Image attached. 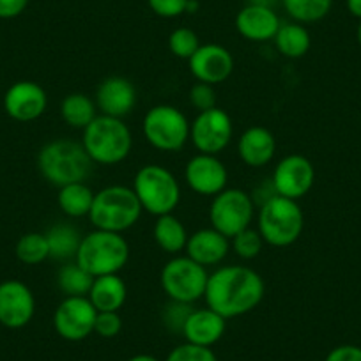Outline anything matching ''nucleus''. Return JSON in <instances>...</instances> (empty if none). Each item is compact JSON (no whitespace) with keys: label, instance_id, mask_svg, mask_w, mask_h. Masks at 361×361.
Instances as JSON below:
<instances>
[{"label":"nucleus","instance_id":"obj_11","mask_svg":"<svg viewBox=\"0 0 361 361\" xmlns=\"http://www.w3.org/2000/svg\"><path fill=\"white\" fill-rule=\"evenodd\" d=\"M234 135V124L225 110L214 109L199 112L190 123V140L202 154L218 156L228 147Z\"/></svg>","mask_w":361,"mask_h":361},{"label":"nucleus","instance_id":"obj_41","mask_svg":"<svg viewBox=\"0 0 361 361\" xmlns=\"http://www.w3.org/2000/svg\"><path fill=\"white\" fill-rule=\"evenodd\" d=\"M345 6L354 18L361 20V0H345Z\"/></svg>","mask_w":361,"mask_h":361},{"label":"nucleus","instance_id":"obj_37","mask_svg":"<svg viewBox=\"0 0 361 361\" xmlns=\"http://www.w3.org/2000/svg\"><path fill=\"white\" fill-rule=\"evenodd\" d=\"M123 329V319L119 312H98L94 322V333L102 338H114Z\"/></svg>","mask_w":361,"mask_h":361},{"label":"nucleus","instance_id":"obj_42","mask_svg":"<svg viewBox=\"0 0 361 361\" xmlns=\"http://www.w3.org/2000/svg\"><path fill=\"white\" fill-rule=\"evenodd\" d=\"M128 361H159L158 357L151 356V354H137V356L130 357Z\"/></svg>","mask_w":361,"mask_h":361},{"label":"nucleus","instance_id":"obj_15","mask_svg":"<svg viewBox=\"0 0 361 361\" xmlns=\"http://www.w3.org/2000/svg\"><path fill=\"white\" fill-rule=\"evenodd\" d=\"M36 312V300L29 287L20 280L0 283V324L20 329L29 324Z\"/></svg>","mask_w":361,"mask_h":361},{"label":"nucleus","instance_id":"obj_3","mask_svg":"<svg viewBox=\"0 0 361 361\" xmlns=\"http://www.w3.org/2000/svg\"><path fill=\"white\" fill-rule=\"evenodd\" d=\"M130 260V245L123 234L98 231L85 234L76 252L75 262L98 279L105 275H119Z\"/></svg>","mask_w":361,"mask_h":361},{"label":"nucleus","instance_id":"obj_24","mask_svg":"<svg viewBox=\"0 0 361 361\" xmlns=\"http://www.w3.org/2000/svg\"><path fill=\"white\" fill-rule=\"evenodd\" d=\"M152 235H154L156 245L170 255H177L179 252H183L188 243V232H186L183 221L173 216V213L156 218Z\"/></svg>","mask_w":361,"mask_h":361},{"label":"nucleus","instance_id":"obj_36","mask_svg":"<svg viewBox=\"0 0 361 361\" xmlns=\"http://www.w3.org/2000/svg\"><path fill=\"white\" fill-rule=\"evenodd\" d=\"M190 105L197 110V112H206L216 106V92H214V85L209 83L197 82L190 89Z\"/></svg>","mask_w":361,"mask_h":361},{"label":"nucleus","instance_id":"obj_27","mask_svg":"<svg viewBox=\"0 0 361 361\" xmlns=\"http://www.w3.org/2000/svg\"><path fill=\"white\" fill-rule=\"evenodd\" d=\"M96 193L85 183H71L59 188L57 202L62 213L69 218L89 216Z\"/></svg>","mask_w":361,"mask_h":361},{"label":"nucleus","instance_id":"obj_18","mask_svg":"<svg viewBox=\"0 0 361 361\" xmlns=\"http://www.w3.org/2000/svg\"><path fill=\"white\" fill-rule=\"evenodd\" d=\"M94 102L102 116L123 119L137 106V87L124 76H109L99 83Z\"/></svg>","mask_w":361,"mask_h":361},{"label":"nucleus","instance_id":"obj_16","mask_svg":"<svg viewBox=\"0 0 361 361\" xmlns=\"http://www.w3.org/2000/svg\"><path fill=\"white\" fill-rule=\"evenodd\" d=\"M48 106V96L43 87L30 80L13 83L4 96V110L18 123L39 119Z\"/></svg>","mask_w":361,"mask_h":361},{"label":"nucleus","instance_id":"obj_34","mask_svg":"<svg viewBox=\"0 0 361 361\" xmlns=\"http://www.w3.org/2000/svg\"><path fill=\"white\" fill-rule=\"evenodd\" d=\"M192 310H193L192 305L170 300V303L163 307V312H161L163 324H165L170 331L183 333L186 319H188V315L192 314Z\"/></svg>","mask_w":361,"mask_h":361},{"label":"nucleus","instance_id":"obj_13","mask_svg":"<svg viewBox=\"0 0 361 361\" xmlns=\"http://www.w3.org/2000/svg\"><path fill=\"white\" fill-rule=\"evenodd\" d=\"M271 183L276 195L300 200L307 195L315 183V169L303 154H289L279 161L273 170Z\"/></svg>","mask_w":361,"mask_h":361},{"label":"nucleus","instance_id":"obj_9","mask_svg":"<svg viewBox=\"0 0 361 361\" xmlns=\"http://www.w3.org/2000/svg\"><path fill=\"white\" fill-rule=\"evenodd\" d=\"M142 131L149 145L163 152H177L190 140V123L179 109L156 105L147 110L142 121Z\"/></svg>","mask_w":361,"mask_h":361},{"label":"nucleus","instance_id":"obj_6","mask_svg":"<svg viewBox=\"0 0 361 361\" xmlns=\"http://www.w3.org/2000/svg\"><path fill=\"white\" fill-rule=\"evenodd\" d=\"M305 216L298 200L275 195L259 206L257 231L264 243L275 248H287L300 239Z\"/></svg>","mask_w":361,"mask_h":361},{"label":"nucleus","instance_id":"obj_10","mask_svg":"<svg viewBox=\"0 0 361 361\" xmlns=\"http://www.w3.org/2000/svg\"><path fill=\"white\" fill-rule=\"evenodd\" d=\"M253 216H255V202L245 190L225 188L224 192L213 197L209 207L211 225L228 239L248 228Z\"/></svg>","mask_w":361,"mask_h":361},{"label":"nucleus","instance_id":"obj_23","mask_svg":"<svg viewBox=\"0 0 361 361\" xmlns=\"http://www.w3.org/2000/svg\"><path fill=\"white\" fill-rule=\"evenodd\" d=\"M87 298L98 312H119L126 303L128 287L119 275L98 276Z\"/></svg>","mask_w":361,"mask_h":361},{"label":"nucleus","instance_id":"obj_12","mask_svg":"<svg viewBox=\"0 0 361 361\" xmlns=\"http://www.w3.org/2000/svg\"><path fill=\"white\" fill-rule=\"evenodd\" d=\"M98 310L87 296H66L54 314V328L61 338L80 342L94 333Z\"/></svg>","mask_w":361,"mask_h":361},{"label":"nucleus","instance_id":"obj_35","mask_svg":"<svg viewBox=\"0 0 361 361\" xmlns=\"http://www.w3.org/2000/svg\"><path fill=\"white\" fill-rule=\"evenodd\" d=\"M166 361H218V357L211 347H200L186 342L173 347L166 356Z\"/></svg>","mask_w":361,"mask_h":361},{"label":"nucleus","instance_id":"obj_38","mask_svg":"<svg viewBox=\"0 0 361 361\" xmlns=\"http://www.w3.org/2000/svg\"><path fill=\"white\" fill-rule=\"evenodd\" d=\"M190 0H147L149 9L161 18H177L185 15Z\"/></svg>","mask_w":361,"mask_h":361},{"label":"nucleus","instance_id":"obj_26","mask_svg":"<svg viewBox=\"0 0 361 361\" xmlns=\"http://www.w3.org/2000/svg\"><path fill=\"white\" fill-rule=\"evenodd\" d=\"M61 117L68 126L83 131L98 117V106H96L94 99L87 94L73 92L62 99Z\"/></svg>","mask_w":361,"mask_h":361},{"label":"nucleus","instance_id":"obj_30","mask_svg":"<svg viewBox=\"0 0 361 361\" xmlns=\"http://www.w3.org/2000/svg\"><path fill=\"white\" fill-rule=\"evenodd\" d=\"M92 282L94 276L80 267L75 260L64 264L57 273V286L66 296H87Z\"/></svg>","mask_w":361,"mask_h":361},{"label":"nucleus","instance_id":"obj_43","mask_svg":"<svg viewBox=\"0 0 361 361\" xmlns=\"http://www.w3.org/2000/svg\"><path fill=\"white\" fill-rule=\"evenodd\" d=\"M356 39H357V44L361 47V20L360 23H357V29H356Z\"/></svg>","mask_w":361,"mask_h":361},{"label":"nucleus","instance_id":"obj_22","mask_svg":"<svg viewBox=\"0 0 361 361\" xmlns=\"http://www.w3.org/2000/svg\"><path fill=\"white\" fill-rule=\"evenodd\" d=\"M238 152L241 161L253 169L269 165L276 152L275 135L264 126L248 128L239 137Z\"/></svg>","mask_w":361,"mask_h":361},{"label":"nucleus","instance_id":"obj_5","mask_svg":"<svg viewBox=\"0 0 361 361\" xmlns=\"http://www.w3.org/2000/svg\"><path fill=\"white\" fill-rule=\"evenodd\" d=\"M142 206L133 188L123 185H112L99 190L90 207L89 220L98 231H109L123 234L130 231L142 216Z\"/></svg>","mask_w":361,"mask_h":361},{"label":"nucleus","instance_id":"obj_4","mask_svg":"<svg viewBox=\"0 0 361 361\" xmlns=\"http://www.w3.org/2000/svg\"><path fill=\"white\" fill-rule=\"evenodd\" d=\"M82 145L92 163L117 165L130 156L133 135L123 119L98 114V117L83 130Z\"/></svg>","mask_w":361,"mask_h":361},{"label":"nucleus","instance_id":"obj_31","mask_svg":"<svg viewBox=\"0 0 361 361\" xmlns=\"http://www.w3.org/2000/svg\"><path fill=\"white\" fill-rule=\"evenodd\" d=\"M16 257L20 262L27 266H36L44 262L50 257V245H48L47 234L39 232H29L23 234L16 243Z\"/></svg>","mask_w":361,"mask_h":361},{"label":"nucleus","instance_id":"obj_29","mask_svg":"<svg viewBox=\"0 0 361 361\" xmlns=\"http://www.w3.org/2000/svg\"><path fill=\"white\" fill-rule=\"evenodd\" d=\"M282 6L294 22L307 25L324 20L331 11L333 0H282Z\"/></svg>","mask_w":361,"mask_h":361},{"label":"nucleus","instance_id":"obj_40","mask_svg":"<svg viewBox=\"0 0 361 361\" xmlns=\"http://www.w3.org/2000/svg\"><path fill=\"white\" fill-rule=\"evenodd\" d=\"M27 6H29V0H0V18H16L25 11Z\"/></svg>","mask_w":361,"mask_h":361},{"label":"nucleus","instance_id":"obj_21","mask_svg":"<svg viewBox=\"0 0 361 361\" xmlns=\"http://www.w3.org/2000/svg\"><path fill=\"white\" fill-rule=\"evenodd\" d=\"M185 250L186 255L199 262L200 266H218L231 252V239L213 227L200 228L188 235Z\"/></svg>","mask_w":361,"mask_h":361},{"label":"nucleus","instance_id":"obj_33","mask_svg":"<svg viewBox=\"0 0 361 361\" xmlns=\"http://www.w3.org/2000/svg\"><path fill=\"white\" fill-rule=\"evenodd\" d=\"M264 245H266V243H264L260 232L252 227L245 228V231H241L239 234H235L234 238L231 239V248L234 250L235 255L241 257V259L245 260H252L255 259V257H259Z\"/></svg>","mask_w":361,"mask_h":361},{"label":"nucleus","instance_id":"obj_7","mask_svg":"<svg viewBox=\"0 0 361 361\" xmlns=\"http://www.w3.org/2000/svg\"><path fill=\"white\" fill-rule=\"evenodd\" d=\"M133 192L142 209L152 216L172 214L180 202L177 177L161 165H144L133 179Z\"/></svg>","mask_w":361,"mask_h":361},{"label":"nucleus","instance_id":"obj_25","mask_svg":"<svg viewBox=\"0 0 361 361\" xmlns=\"http://www.w3.org/2000/svg\"><path fill=\"white\" fill-rule=\"evenodd\" d=\"M273 41H275L276 50L287 59L305 57L312 47L310 32L307 27L298 22L282 23Z\"/></svg>","mask_w":361,"mask_h":361},{"label":"nucleus","instance_id":"obj_20","mask_svg":"<svg viewBox=\"0 0 361 361\" xmlns=\"http://www.w3.org/2000/svg\"><path fill=\"white\" fill-rule=\"evenodd\" d=\"M227 329V319L221 317L214 310L207 308H193L183 328V336L186 342L200 347H213L221 340Z\"/></svg>","mask_w":361,"mask_h":361},{"label":"nucleus","instance_id":"obj_32","mask_svg":"<svg viewBox=\"0 0 361 361\" xmlns=\"http://www.w3.org/2000/svg\"><path fill=\"white\" fill-rule=\"evenodd\" d=\"M199 48V36H197L195 30L188 29V27H177V29L172 30V34L169 36V50L172 51L173 57L177 59L190 61Z\"/></svg>","mask_w":361,"mask_h":361},{"label":"nucleus","instance_id":"obj_14","mask_svg":"<svg viewBox=\"0 0 361 361\" xmlns=\"http://www.w3.org/2000/svg\"><path fill=\"white\" fill-rule=\"evenodd\" d=\"M185 180L190 190L199 195L214 197L227 188V166L218 156L199 152L186 163Z\"/></svg>","mask_w":361,"mask_h":361},{"label":"nucleus","instance_id":"obj_28","mask_svg":"<svg viewBox=\"0 0 361 361\" xmlns=\"http://www.w3.org/2000/svg\"><path fill=\"white\" fill-rule=\"evenodd\" d=\"M48 245H50V257L57 260H75L78 246L82 243V235L73 225L59 224L54 225L47 232Z\"/></svg>","mask_w":361,"mask_h":361},{"label":"nucleus","instance_id":"obj_19","mask_svg":"<svg viewBox=\"0 0 361 361\" xmlns=\"http://www.w3.org/2000/svg\"><path fill=\"white\" fill-rule=\"evenodd\" d=\"M280 18L273 8L246 4L235 16V30L252 43H266L275 39L280 29Z\"/></svg>","mask_w":361,"mask_h":361},{"label":"nucleus","instance_id":"obj_8","mask_svg":"<svg viewBox=\"0 0 361 361\" xmlns=\"http://www.w3.org/2000/svg\"><path fill=\"white\" fill-rule=\"evenodd\" d=\"M207 280H209L207 267L200 266L188 255L170 259L159 273V283L169 300L188 305L204 298Z\"/></svg>","mask_w":361,"mask_h":361},{"label":"nucleus","instance_id":"obj_2","mask_svg":"<svg viewBox=\"0 0 361 361\" xmlns=\"http://www.w3.org/2000/svg\"><path fill=\"white\" fill-rule=\"evenodd\" d=\"M37 169L50 185L62 188L71 183H83L89 177L92 161L82 142L57 138L43 145L37 154Z\"/></svg>","mask_w":361,"mask_h":361},{"label":"nucleus","instance_id":"obj_39","mask_svg":"<svg viewBox=\"0 0 361 361\" xmlns=\"http://www.w3.org/2000/svg\"><path fill=\"white\" fill-rule=\"evenodd\" d=\"M324 361H361V347L343 343L329 350Z\"/></svg>","mask_w":361,"mask_h":361},{"label":"nucleus","instance_id":"obj_1","mask_svg":"<svg viewBox=\"0 0 361 361\" xmlns=\"http://www.w3.org/2000/svg\"><path fill=\"white\" fill-rule=\"evenodd\" d=\"M264 294L266 286L255 269L232 264L211 273L204 300L224 319H234L259 307Z\"/></svg>","mask_w":361,"mask_h":361},{"label":"nucleus","instance_id":"obj_17","mask_svg":"<svg viewBox=\"0 0 361 361\" xmlns=\"http://www.w3.org/2000/svg\"><path fill=\"white\" fill-rule=\"evenodd\" d=\"M188 68L197 82L216 85V83L225 82L232 75L234 57L221 44H200L199 50L188 61Z\"/></svg>","mask_w":361,"mask_h":361}]
</instances>
